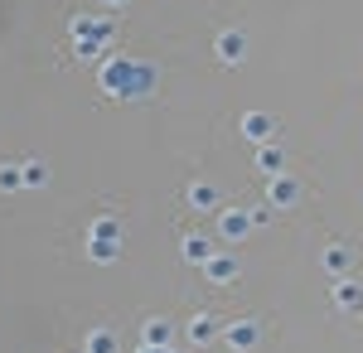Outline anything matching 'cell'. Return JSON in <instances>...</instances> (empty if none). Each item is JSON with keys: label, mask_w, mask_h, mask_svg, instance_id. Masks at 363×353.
Wrapping results in <instances>:
<instances>
[{"label": "cell", "mask_w": 363, "mask_h": 353, "mask_svg": "<svg viewBox=\"0 0 363 353\" xmlns=\"http://www.w3.org/2000/svg\"><path fill=\"white\" fill-rule=\"evenodd\" d=\"M296 198H301V184H296L291 174H277V179H272V203L286 208V203H296Z\"/></svg>", "instance_id": "1"}, {"label": "cell", "mask_w": 363, "mask_h": 353, "mask_svg": "<svg viewBox=\"0 0 363 353\" xmlns=\"http://www.w3.org/2000/svg\"><path fill=\"white\" fill-rule=\"evenodd\" d=\"M242 131H247L252 140H267V136H277V121H272L267 111H252V116H242Z\"/></svg>", "instance_id": "2"}, {"label": "cell", "mask_w": 363, "mask_h": 353, "mask_svg": "<svg viewBox=\"0 0 363 353\" xmlns=\"http://www.w3.org/2000/svg\"><path fill=\"white\" fill-rule=\"evenodd\" d=\"M335 300L344 305V310H363V286H359V281H339Z\"/></svg>", "instance_id": "3"}, {"label": "cell", "mask_w": 363, "mask_h": 353, "mask_svg": "<svg viewBox=\"0 0 363 353\" xmlns=\"http://www.w3.org/2000/svg\"><path fill=\"white\" fill-rule=\"evenodd\" d=\"M320 262H325V271H330V276H344V271H349V247H325Z\"/></svg>", "instance_id": "4"}, {"label": "cell", "mask_w": 363, "mask_h": 353, "mask_svg": "<svg viewBox=\"0 0 363 353\" xmlns=\"http://www.w3.org/2000/svg\"><path fill=\"white\" fill-rule=\"evenodd\" d=\"M228 344H233V349H252V344H257V325H252V320L233 325L228 329Z\"/></svg>", "instance_id": "5"}, {"label": "cell", "mask_w": 363, "mask_h": 353, "mask_svg": "<svg viewBox=\"0 0 363 353\" xmlns=\"http://www.w3.org/2000/svg\"><path fill=\"white\" fill-rule=\"evenodd\" d=\"M218 54H223L228 63H238V58H242V34H223V39H218Z\"/></svg>", "instance_id": "6"}, {"label": "cell", "mask_w": 363, "mask_h": 353, "mask_svg": "<svg viewBox=\"0 0 363 353\" xmlns=\"http://www.w3.org/2000/svg\"><path fill=\"white\" fill-rule=\"evenodd\" d=\"M257 164H262L267 174H281V164H286V160H281V150H277V145H262V160H257Z\"/></svg>", "instance_id": "7"}, {"label": "cell", "mask_w": 363, "mask_h": 353, "mask_svg": "<svg viewBox=\"0 0 363 353\" xmlns=\"http://www.w3.org/2000/svg\"><path fill=\"white\" fill-rule=\"evenodd\" d=\"M247 228H252L247 213H228V218H223V232H228V237H238V232H247Z\"/></svg>", "instance_id": "8"}]
</instances>
